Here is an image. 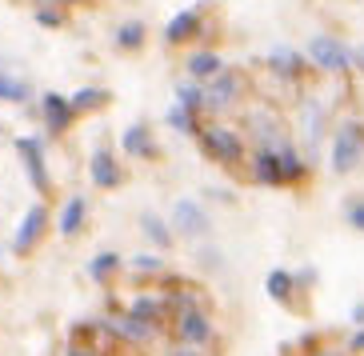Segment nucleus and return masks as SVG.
<instances>
[{"instance_id": "25", "label": "nucleus", "mask_w": 364, "mask_h": 356, "mask_svg": "<svg viewBox=\"0 0 364 356\" xmlns=\"http://www.w3.org/2000/svg\"><path fill=\"white\" fill-rule=\"evenodd\" d=\"M176 92H181V104L188 108V112H193V108H200V104H204V97H200V88H193V85H184V88H176Z\"/></svg>"}, {"instance_id": "17", "label": "nucleus", "mask_w": 364, "mask_h": 356, "mask_svg": "<svg viewBox=\"0 0 364 356\" xmlns=\"http://www.w3.org/2000/svg\"><path fill=\"white\" fill-rule=\"evenodd\" d=\"M268 65L277 68V72L292 76V72H300V68H304V60H300L296 53H289V48H280V53H272V56H268Z\"/></svg>"}, {"instance_id": "1", "label": "nucleus", "mask_w": 364, "mask_h": 356, "mask_svg": "<svg viewBox=\"0 0 364 356\" xmlns=\"http://www.w3.org/2000/svg\"><path fill=\"white\" fill-rule=\"evenodd\" d=\"M364 156V124H356V120H344L341 132H336V141H332V168L336 173H353L356 164H360Z\"/></svg>"}, {"instance_id": "19", "label": "nucleus", "mask_w": 364, "mask_h": 356, "mask_svg": "<svg viewBox=\"0 0 364 356\" xmlns=\"http://www.w3.org/2000/svg\"><path fill=\"white\" fill-rule=\"evenodd\" d=\"M277 161H280V173H284V180H296V176L304 173V164L296 161V152H292V149H280Z\"/></svg>"}, {"instance_id": "24", "label": "nucleus", "mask_w": 364, "mask_h": 356, "mask_svg": "<svg viewBox=\"0 0 364 356\" xmlns=\"http://www.w3.org/2000/svg\"><path fill=\"white\" fill-rule=\"evenodd\" d=\"M117 264H120V257H117V252H105V257H97L92 264H88V272H92V276L100 281V276H105V272H112Z\"/></svg>"}, {"instance_id": "22", "label": "nucleus", "mask_w": 364, "mask_h": 356, "mask_svg": "<svg viewBox=\"0 0 364 356\" xmlns=\"http://www.w3.org/2000/svg\"><path fill=\"white\" fill-rule=\"evenodd\" d=\"M28 97V85L24 80H4L0 76V100H24Z\"/></svg>"}, {"instance_id": "14", "label": "nucleus", "mask_w": 364, "mask_h": 356, "mask_svg": "<svg viewBox=\"0 0 364 356\" xmlns=\"http://www.w3.org/2000/svg\"><path fill=\"white\" fill-rule=\"evenodd\" d=\"M80 220H85V200L73 196L65 205V212H60V232H65V237H76V232H80Z\"/></svg>"}, {"instance_id": "12", "label": "nucleus", "mask_w": 364, "mask_h": 356, "mask_svg": "<svg viewBox=\"0 0 364 356\" xmlns=\"http://www.w3.org/2000/svg\"><path fill=\"white\" fill-rule=\"evenodd\" d=\"M188 72L200 76V80H213V76L225 72V60H220L216 53H196L193 60H188Z\"/></svg>"}, {"instance_id": "21", "label": "nucleus", "mask_w": 364, "mask_h": 356, "mask_svg": "<svg viewBox=\"0 0 364 356\" xmlns=\"http://www.w3.org/2000/svg\"><path fill=\"white\" fill-rule=\"evenodd\" d=\"M140 41H144V24H136V21L124 24V28L117 33V44H120V48H136Z\"/></svg>"}, {"instance_id": "35", "label": "nucleus", "mask_w": 364, "mask_h": 356, "mask_svg": "<svg viewBox=\"0 0 364 356\" xmlns=\"http://www.w3.org/2000/svg\"><path fill=\"white\" fill-rule=\"evenodd\" d=\"M68 4H73V0H68Z\"/></svg>"}, {"instance_id": "33", "label": "nucleus", "mask_w": 364, "mask_h": 356, "mask_svg": "<svg viewBox=\"0 0 364 356\" xmlns=\"http://www.w3.org/2000/svg\"><path fill=\"white\" fill-rule=\"evenodd\" d=\"M176 356H196V352H193V348H181V352H176Z\"/></svg>"}, {"instance_id": "26", "label": "nucleus", "mask_w": 364, "mask_h": 356, "mask_svg": "<svg viewBox=\"0 0 364 356\" xmlns=\"http://www.w3.org/2000/svg\"><path fill=\"white\" fill-rule=\"evenodd\" d=\"M168 124H172V129H193V112H188L184 104H176L168 112Z\"/></svg>"}, {"instance_id": "34", "label": "nucleus", "mask_w": 364, "mask_h": 356, "mask_svg": "<svg viewBox=\"0 0 364 356\" xmlns=\"http://www.w3.org/2000/svg\"><path fill=\"white\" fill-rule=\"evenodd\" d=\"M73 356H88V352H73Z\"/></svg>"}, {"instance_id": "11", "label": "nucleus", "mask_w": 364, "mask_h": 356, "mask_svg": "<svg viewBox=\"0 0 364 356\" xmlns=\"http://www.w3.org/2000/svg\"><path fill=\"white\" fill-rule=\"evenodd\" d=\"M92 180H97L100 188H117L120 184V173H117V164H112L108 152H97V156H92Z\"/></svg>"}, {"instance_id": "28", "label": "nucleus", "mask_w": 364, "mask_h": 356, "mask_svg": "<svg viewBox=\"0 0 364 356\" xmlns=\"http://www.w3.org/2000/svg\"><path fill=\"white\" fill-rule=\"evenodd\" d=\"M348 220H353V228H360V232H364V200L348 208Z\"/></svg>"}, {"instance_id": "29", "label": "nucleus", "mask_w": 364, "mask_h": 356, "mask_svg": "<svg viewBox=\"0 0 364 356\" xmlns=\"http://www.w3.org/2000/svg\"><path fill=\"white\" fill-rule=\"evenodd\" d=\"M41 24H53V28H56V24H60V16H56V12H48V9H44V12H41Z\"/></svg>"}, {"instance_id": "16", "label": "nucleus", "mask_w": 364, "mask_h": 356, "mask_svg": "<svg viewBox=\"0 0 364 356\" xmlns=\"http://www.w3.org/2000/svg\"><path fill=\"white\" fill-rule=\"evenodd\" d=\"M196 33V12H181V16H172L168 21V41H184V36H193Z\"/></svg>"}, {"instance_id": "15", "label": "nucleus", "mask_w": 364, "mask_h": 356, "mask_svg": "<svg viewBox=\"0 0 364 356\" xmlns=\"http://www.w3.org/2000/svg\"><path fill=\"white\" fill-rule=\"evenodd\" d=\"M124 149H129L132 156H149V149H152L149 129H144V124H132V129L124 132Z\"/></svg>"}, {"instance_id": "9", "label": "nucleus", "mask_w": 364, "mask_h": 356, "mask_svg": "<svg viewBox=\"0 0 364 356\" xmlns=\"http://www.w3.org/2000/svg\"><path fill=\"white\" fill-rule=\"evenodd\" d=\"M44 117H48V124L60 132V129H68V120H73V104H68L65 97L48 92V97H44Z\"/></svg>"}, {"instance_id": "18", "label": "nucleus", "mask_w": 364, "mask_h": 356, "mask_svg": "<svg viewBox=\"0 0 364 356\" xmlns=\"http://www.w3.org/2000/svg\"><path fill=\"white\" fill-rule=\"evenodd\" d=\"M289 292H292V276H289V272H268V296L289 301Z\"/></svg>"}, {"instance_id": "13", "label": "nucleus", "mask_w": 364, "mask_h": 356, "mask_svg": "<svg viewBox=\"0 0 364 356\" xmlns=\"http://www.w3.org/2000/svg\"><path fill=\"white\" fill-rule=\"evenodd\" d=\"M112 328H117V333H124L129 340H136V345H149V336H152V328L144 320H136V316H117V320H112Z\"/></svg>"}, {"instance_id": "23", "label": "nucleus", "mask_w": 364, "mask_h": 356, "mask_svg": "<svg viewBox=\"0 0 364 356\" xmlns=\"http://www.w3.org/2000/svg\"><path fill=\"white\" fill-rule=\"evenodd\" d=\"M100 100H105V92H100V88H80L68 104H73V108H92V104H100Z\"/></svg>"}, {"instance_id": "7", "label": "nucleus", "mask_w": 364, "mask_h": 356, "mask_svg": "<svg viewBox=\"0 0 364 356\" xmlns=\"http://www.w3.org/2000/svg\"><path fill=\"white\" fill-rule=\"evenodd\" d=\"M44 220H48V212H44L41 205L36 208H28V216H24V225L16 228V252H28V249H36V240H41V232H44Z\"/></svg>"}, {"instance_id": "31", "label": "nucleus", "mask_w": 364, "mask_h": 356, "mask_svg": "<svg viewBox=\"0 0 364 356\" xmlns=\"http://www.w3.org/2000/svg\"><path fill=\"white\" fill-rule=\"evenodd\" d=\"M353 60H356V65L364 68V44H360V48H356V53H353Z\"/></svg>"}, {"instance_id": "2", "label": "nucleus", "mask_w": 364, "mask_h": 356, "mask_svg": "<svg viewBox=\"0 0 364 356\" xmlns=\"http://www.w3.org/2000/svg\"><path fill=\"white\" fill-rule=\"evenodd\" d=\"M309 60L321 65L324 72H341V68L353 65V53H348L341 41H332V36H312L309 41Z\"/></svg>"}, {"instance_id": "30", "label": "nucleus", "mask_w": 364, "mask_h": 356, "mask_svg": "<svg viewBox=\"0 0 364 356\" xmlns=\"http://www.w3.org/2000/svg\"><path fill=\"white\" fill-rule=\"evenodd\" d=\"M156 264H161L156 257H140V260H136V269H156Z\"/></svg>"}, {"instance_id": "6", "label": "nucleus", "mask_w": 364, "mask_h": 356, "mask_svg": "<svg viewBox=\"0 0 364 356\" xmlns=\"http://www.w3.org/2000/svg\"><path fill=\"white\" fill-rule=\"evenodd\" d=\"M181 340L184 345H208L213 340V324H208V316L200 308H188L181 316Z\"/></svg>"}, {"instance_id": "32", "label": "nucleus", "mask_w": 364, "mask_h": 356, "mask_svg": "<svg viewBox=\"0 0 364 356\" xmlns=\"http://www.w3.org/2000/svg\"><path fill=\"white\" fill-rule=\"evenodd\" d=\"M353 348H364V333H360V336H356V340H353Z\"/></svg>"}, {"instance_id": "20", "label": "nucleus", "mask_w": 364, "mask_h": 356, "mask_svg": "<svg viewBox=\"0 0 364 356\" xmlns=\"http://www.w3.org/2000/svg\"><path fill=\"white\" fill-rule=\"evenodd\" d=\"M144 232L156 240V249H168V240H172V237H168V228L161 225V216H152V212L144 216Z\"/></svg>"}, {"instance_id": "5", "label": "nucleus", "mask_w": 364, "mask_h": 356, "mask_svg": "<svg viewBox=\"0 0 364 356\" xmlns=\"http://www.w3.org/2000/svg\"><path fill=\"white\" fill-rule=\"evenodd\" d=\"M204 149L213 152L216 161H225V164L240 161V141H236L228 129H208L204 132Z\"/></svg>"}, {"instance_id": "10", "label": "nucleus", "mask_w": 364, "mask_h": 356, "mask_svg": "<svg viewBox=\"0 0 364 356\" xmlns=\"http://www.w3.org/2000/svg\"><path fill=\"white\" fill-rule=\"evenodd\" d=\"M257 180L260 184H280L284 180V173H280V161L272 149H260L257 152Z\"/></svg>"}, {"instance_id": "3", "label": "nucleus", "mask_w": 364, "mask_h": 356, "mask_svg": "<svg viewBox=\"0 0 364 356\" xmlns=\"http://www.w3.org/2000/svg\"><path fill=\"white\" fill-rule=\"evenodd\" d=\"M172 216H176V228H181V237H204V232H208V212H204L196 200H176Z\"/></svg>"}, {"instance_id": "4", "label": "nucleus", "mask_w": 364, "mask_h": 356, "mask_svg": "<svg viewBox=\"0 0 364 356\" xmlns=\"http://www.w3.org/2000/svg\"><path fill=\"white\" fill-rule=\"evenodd\" d=\"M236 92H240V76H236V72L213 76V85H208V92H204V108L220 112V108H228L236 100Z\"/></svg>"}, {"instance_id": "8", "label": "nucleus", "mask_w": 364, "mask_h": 356, "mask_svg": "<svg viewBox=\"0 0 364 356\" xmlns=\"http://www.w3.org/2000/svg\"><path fill=\"white\" fill-rule=\"evenodd\" d=\"M16 152H21L24 168H28V176H33L36 188H44L48 184V176H44V156H41V141H33V136H24V141H16Z\"/></svg>"}, {"instance_id": "27", "label": "nucleus", "mask_w": 364, "mask_h": 356, "mask_svg": "<svg viewBox=\"0 0 364 356\" xmlns=\"http://www.w3.org/2000/svg\"><path fill=\"white\" fill-rule=\"evenodd\" d=\"M156 313H161V304H156V301H140L136 308H132V316H136V320H144V324H149Z\"/></svg>"}]
</instances>
